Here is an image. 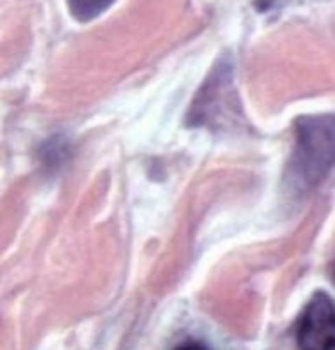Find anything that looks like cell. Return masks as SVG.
Listing matches in <instances>:
<instances>
[{
    "label": "cell",
    "mask_w": 335,
    "mask_h": 350,
    "mask_svg": "<svg viewBox=\"0 0 335 350\" xmlns=\"http://www.w3.org/2000/svg\"><path fill=\"white\" fill-rule=\"evenodd\" d=\"M300 350H335V301L325 292L310 297L296 321Z\"/></svg>",
    "instance_id": "cell-2"
},
{
    "label": "cell",
    "mask_w": 335,
    "mask_h": 350,
    "mask_svg": "<svg viewBox=\"0 0 335 350\" xmlns=\"http://www.w3.org/2000/svg\"><path fill=\"white\" fill-rule=\"evenodd\" d=\"M175 350H208V347H204L202 342H196V340H186L179 345Z\"/></svg>",
    "instance_id": "cell-4"
},
{
    "label": "cell",
    "mask_w": 335,
    "mask_h": 350,
    "mask_svg": "<svg viewBox=\"0 0 335 350\" xmlns=\"http://www.w3.org/2000/svg\"><path fill=\"white\" fill-rule=\"evenodd\" d=\"M71 16L77 22H90L104 14L116 0H65Z\"/></svg>",
    "instance_id": "cell-3"
},
{
    "label": "cell",
    "mask_w": 335,
    "mask_h": 350,
    "mask_svg": "<svg viewBox=\"0 0 335 350\" xmlns=\"http://www.w3.org/2000/svg\"><path fill=\"white\" fill-rule=\"evenodd\" d=\"M335 165V113L304 116L296 122V145L288 178L298 190H310Z\"/></svg>",
    "instance_id": "cell-1"
}]
</instances>
